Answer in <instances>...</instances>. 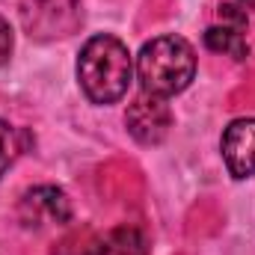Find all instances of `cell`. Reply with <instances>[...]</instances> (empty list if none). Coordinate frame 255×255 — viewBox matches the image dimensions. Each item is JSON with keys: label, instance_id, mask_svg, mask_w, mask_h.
Segmentation results:
<instances>
[{"label": "cell", "instance_id": "277c9868", "mask_svg": "<svg viewBox=\"0 0 255 255\" xmlns=\"http://www.w3.org/2000/svg\"><path fill=\"white\" fill-rule=\"evenodd\" d=\"M125 125L130 136L142 145H157L166 139L169 128H172V110L166 104V98L157 95H139L125 113Z\"/></svg>", "mask_w": 255, "mask_h": 255}, {"label": "cell", "instance_id": "7a4b0ae2", "mask_svg": "<svg viewBox=\"0 0 255 255\" xmlns=\"http://www.w3.org/2000/svg\"><path fill=\"white\" fill-rule=\"evenodd\" d=\"M196 74V51L181 36H157L136 54V77L145 95L172 98L190 86Z\"/></svg>", "mask_w": 255, "mask_h": 255}, {"label": "cell", "instance_id": "6da1fadb", "mask_svg": "<svg viewBox=\"0 0 255 255\" xmlns=\"http://www.w3.org/2000/svg\"><path fill=\"white\" fill-rule=\"evenodd\" d=\"M133 60L116 36H92L77 57V80L92 104H113L128 92Z\"/></svg>", "mask_w": 255, "mask_h": 255}, {"label": "cell", "instance_id": "8992f818", "mask_svg": "<svg viewBox=\"0 0 255 255\" xmlns=\"http://www.w3.org/2000/svg\"><path fill=\"white\" fill-rule=\"evenodd\" d=\"M89 255H148V241L139 229L119 226L92 244Z\"/></svg>", "mask_w": 255, "mask_h": 255}, {"label": "cell", "instance_id": "52a82bcc", "mask_svg": "<svg viewBox=\"0 0 255 255\" xmlns=\"http://www.w3.org/2000/svg\"><path fill=\"white\" fill-rule=\"evenodd\" d=\"M205 48L214 51V54H226V57H235V60H244L250 45L244 39V27H235V24H217V27H208L205 30Z\"/></svg>", "mask_w": 255, "mask_h": 255}, {"label": "cell", "instance_id": "5b68a950", "mask_svg": "<svg viewBox=\"0 0 255 255\" xmlns=\"http://www.w3.org/2000/svg\"><path fill=\"white\" fill-rule=\"evenodd\" d=\"M223 160L232 178H250L255 175V116L235 119L223 130Z\"/></svg>", "mask_w": 255, "mask_h": 255}, {"label": "cell", "instance_id": "3957f363", "mask_svg": "<svg viewBox=\"0 0 255 255\" xmlns=\"http://www.w3.org/2000/svg\"><path fill=\"white\" fill-rule=\"evenodd\" d=\"M18 217L27 229H48V226H65L71 220V202L60 187L39 184L21 196Z\"/></svg>", "mask_w": 255, "mask_h": 255}, {"label": "cell", "instance_id": "9c48e42d", "mask_svg": "<svg viewBox=\"0 0 255 255\" xmlns=\"http://www.w3.org/2000/svg\"><path fill=\"white\" fill-rule=\"evenodd\" d=\"M12 45H15V39H12V27H9L6 18H0V68L9 63V57H12Z\"/></svg>", "mask_w": 255, "mask_h": 255}, {"label": "cell", "instance_id": "ba28073f", "mask_svg": "<svg viewBox=\"0 0 255 255\" xmlns=\"http://www.w3.org/2000/svg\"><path fill=\"white\" fill-rule=\"evenodd\" d=\"M18 151H21V145H18V130L0 119V175L12 166V160L18 157Z\"/></svg>", "mask_w": 255, "mask_h": 255}]
</instances>
